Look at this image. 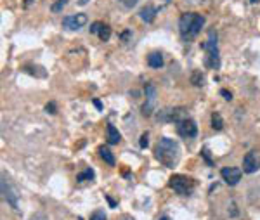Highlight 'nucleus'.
<instances>
[{
    "label": "nucleus",
    "mask_w": 260,
    "mask_h": 220,
    "mask_svg": "<svg viewBox=\"0 0 260 220\" xmlns=\"http://www.w3.org/2000/svg\"><path fill=\"white\" fill-rule=\"evenodd\" d=\"M155 158L167 168H173L180 160L179 142L169 137H162L155 146Z\"/></svg>",
    "instance_id": "obj_1"
},
{
    "label": "nucleus",
    "mask_w": 260,
    "mask_h": 220,
    "mask_svg": "<svg viewBox=\"0 0 260 220\" xmlns=\"http://www.w3.org/2000/svg\"><path fill=\"white\" fill-rule=\"evenodd\" d=\"M205 25V18L196 12H186L179 19V32L184 40H193L201 32Z\"/></svg>",
    "instance_id": "obj_2"
},
{
    "label": "nucleus",
    "mask_w": 260,
    "mask_h": 220,
    "mask_svg": "<svg viewBox=\"0 0 260 220\" xmlns=\"http://www.w3.org/2000/svg\"><path fill=\"white\" fill-rule=\"evenodd\" d=\"M203 50L207 52V66L212 70H217L220 66V57H218V43H217V32L210 30L208 32V38L203 43Z\"/></svg>",
    "instance_id": "obj_3"
},
{
    "label": "nucleus",
    "mask_w": 260,
    "mask_h": 220,
    "mask_svg": "<svg viewBox=\"0 0 260 220\" xmlns=\"http://www.w3.org/2000/svg\"><path fill=\"white\" fill-rule=\"evenodd\" d=\"M169 185L177 192V194L189 196V194H193L194 187H196V181L191 179V177H187V175L177 174V175H172V177H170Z\"/></svg>",
    "instance_id": "obj_4"
},
{
    "label": "nucleus",
    "mask_w": 260,
    "mask_h": 220,
    "mask_svg": "<svg viewBox=\"0 0 260 220\" xmlns=\"http://www.w3.org/2000/svg\"><path fill=\"white\" fill-rule=\"evenodd\" d=\"M0 185H2V196H4V199L11 205L12 210L18 212L19 210V196H18V192H16V189L7 182L5 175H2V182H0Z\"/></svg>",
    "instance_id": "obj_5"
},
{
    "label": "nucleus",
    "mask_w": 260,
    "mask_h": 220,
    "mask_svg": "<svg viewBox=\"0 0 260 220\" xmlns=\"http://www.w3.org/2000/svg\"><path fill=\"white\" fill-rule=\"evenodd\" d=\"M146 92V103L142 106V114L144 116H151L153 111L156 110V97H158V92H156V87L153 83H146L144 87Z\"/></svg>",
    "instance_id": "obj_6"
},
{
    "label": "nucleus",
    "mask_w": 260,
    "mask_h": 220,
    "mask_svg": "<svg viewBox=\"0 0 260 220\" xmlns=\"http://www.w3.org/2000/svg\"><path fill=\"white\" fill-rule=\"evenodd\" d=\"M177 134L180 135V137L184 139H193L198 135V125L194 120H191V118H184V120L177 121Z\"/></svg>",
    "instance_id": "obj_7"
},
{
    "label": "nucleus",
    "mask_w": 260,
    "mask_h": 220,
    "mask_svg": "<svg viewBox=\"0 0 260 220\" xmlns=\"http://www.w3.org/2000/svg\"><path fill=\"white\" fill-rule=\"evenodd\" d=\"M184 118H187L186 108H169V110H163L158 113V120L167 121V123H170V121L177 123V121L184 120Z\"/></svg>",
    "instance_id": "obj_8"
},
{
    "label": "nucleus",
    "mask_w": 260,
    "mask_h": 220,
    "mask_svg": "<svg viewBox=\"0 0 260 220\" xmlns=\"http://www.w3.org/2000/svg\"><path fill=\"white\" fill-rule=\"evenodd\" d=\"M260 168V153L259 151H248L243 158V172L245 174H255Z\"/></svg>",
    "instance_id": "obj_9"
},
{
    "label": "nucleus",
    "mask_w": 260,
    "mask_h": 220,
    "mask_svg": "<svg viewBox=\"0 0 260 220\" xmlns=\"http://www.w3.org/2000/svg\"><path fill=\"white\" fill-rule=\"evenodd\" d=\"M220 175L224 179V182L227 185H236L239 181H241V175H243V170L238 167H225L220 170Z\"/></svg>",
    "instance_id": "obj_10"
},
{
    "label": "nucleus",
    "mask_w": 260,
    "mask_h": 220,
    "mask_svg": "<svg viewBox=\"0 0 260 220\" xmlns=\"http://www.w3.org/2000/svg\"><path fill=\"white\" fill-rule=\"evenodd\" d=\"M87 25V16L85 14H73V16H66L63 19V26L66 30H80L82 26Z\"/></svg>",
    "instance_id": "obj_11"
},
{
    "label": "nucleus",
    "mask_w": 260,
    "mask_h": 220,
    "mask_svg": "<svg viewBox=\"0 0 260 220\" xmlns=\"http://www.w3.org/2000/svg\"><path fill=\"white\" fill-rule=\"evenodd\" d=\"M106 132H108V144H118L120 141H122V135H120L118 128L115 127V125H108V128H106Z\"/></svg>",
    "instance_id": "obj_12"
},
{
    "label": "nucleus",
    "mask_w": 260,
    "mask_h": 220,
    "mask_svg": "<svg viewBox=\"0 0 260 220\" xmlns=\"http://www.w3.org/2000/svg\"><path fill=\"white\" fill-rule=\"evenodd\" d=\"M139 16H141V19H142V21H146V23H151L153 19H155V16H156V9L153 7V5H146V7H142V9H141V12H139Z\"/></svg>",
    "instance_id": "obj_13"
},
{
    "label": "nucleus",
    "mask_w": 260,
    "mask_h": 220,
    "mask_svg": "<svg viewBox=\"0 0 260 220\" xmlns=\"http://www.w3.org/2000/svg\"><path fill=\"white\" fill-rule=\"evenodd\" d=\"M148 64L155 70H160L163 66V56L160 52H151L148 56Z\"/></svg>",
    "instance_id": "obj_14"
},
{
    "label": "nucleus",
    "mask_w": 260,
    "mask_h": 220,
    "mask_svg": "<svg viewBox=\"0 0 260 220\" xmlns=\"http://www.w3.org/2000/svg\"><path fill=\"white\" fill-rule=\"evenodd\" d=\"M99 156H101L102 160H104V163H108L109 167H115V156H113V153L108 147L101 146V147H99Z\"/></svg>",
    "instance_id": "obj_15"
},
{
    "label": "nucleus",
    "mask_w": 260,
    "mask_h": 220,
    "mask_svg": "<svg viewBox=\"0 0 260 220\" xmlns=\"http://www.w3.org/2000/svg\"><path fill=\"white\" fill-rule=\"evenodd\" d=\"M212 128H214V130H217V132L224 128V120H222L220 113H217V111H214V113H212Z\"/></svg>",
    "instance_id": "obj_16"
},
{
    "label": "nucleus",
    "mask_w": 260,
    "mask_h": 220,
    "mask_svg": "<svg viewBox=\"0 0 260 220\" xmlns=\"http://www.w3.org/2000/svg\"><path fill=\"white\" fill-rule=\"evenodd\" d=\"M97 35H99V38H101L102 42H108V40L111 38V28H109L108 25H101Z\"/></svg>",
    "instance_id": "obj_17"
},
{
    "label": "nucleus",
    "mask_w": 260,
    "mask_h": 220,
    "mask_svg": "<svg viewBox=\"0 0 260 220\" xmlns=\"http://www.w3.org/2000/svg\"><path fill=\"white\" fill-rule=\"evenodd\" d=\"M94 170H92V168H87V170H84L82 172V174H78L77 175V181L78 182H84V181H92V179H94Z\"/></svg>",
    "instance_id": "obj_18"
},
{
    "label": "nucleus",
    "mask_w": 260,
    "mask_h": 220,
    "mask_svg": "<svg viewBox=\"0 0 260 220\" xmlns=\"http://www.w3.org/2000/svg\"><path fill=\"white\" fill-rule=\"evenodd\" d=\"M191 82H193V85H196V87L203 85V75H201V71H193V75H191Z\"/></svg>",
    "instance_id": "obj_19"
},
{
    "label": "nucleus",
    "mask_w": 260,
    "mask_h": 220,
    "mask_svg": "<svg viewBox=\"0 0 260 220\" xmlns=\"http://www.w3.org/2000/svg\"><path fill=\"white\" fill-rule=\"evenodd\" d=\"M66 4H68V0H56V2L52 4V7H50V11H52V12H61L64 7H66Z\"/></svg>",
    "instance_id": "obj_20"
},
{
    "label": "nucleus",
    "mask_w": 260,
    "mask_h": 220,
    "mask_svg": "<svg viewBox=\"0 0 260 220\" xmlns=\"http://www.w3.org/2000/svg\"><path fill=\"white\" fill-rule=\"evenodd\" d=\"M90 220H106V213L102 210H95L90 215Z\"/></svg>",
    "instance_id": "obj_21"
},
{
    "label": "nucleus",
    "mask_w": 260,
    "mask_h": 220,
    "mask_svg": "<svg viewBox=\"0 0 260 220\" xmlns=\"http://www.w3.org/2000/svg\"><path fill=\"white\" fill-rule=\"evenodd\" d=\"M120 2H122V4L125 5V7L132 9V7H135V5H137L139 0H120Z\"/></svg>",
    "instance_id": "obj_22"
},
{
    "label": "nucleus",
    "mask_w": 260,
    "mask_h": 220,
    "mask_svg": "<svg viewBox=\"0 0 260 220\" xmlns=\"http://www.w3.org/2000/svg\"><path fill=\"white\" fill-rule=\"evenodd\" d=\"M45 111L47 113H50V114H56L57 113V108H56V103H49L45 106Z\"/></svg>",
    "instance_id": "obj_23"
},
{
    "label": "nucleus",
    "mask_w": 260,
    "mask_h": 220,
    "mask_svg": "<svg viewBox=\"0 0 260 220\" xmlns=\"http://www.w3.org/2000/svg\"><path fill=\"white\" fill-rule=\"evenodd\" d=\"M148 137H149V135H148V132H144V134L141 135V142H139V146H141L142 149H144L146 146H148Z\"/></svg>",
    "instance_id": "obj_24"
},
{
    "label": "nucleus",
    "mask_w": 260,
    "mask_h": 220,
    "mask_svg": "<svg viewBox=\"0 0 260 220\" xmlns=\"http://www.w3.org/2000/svg\"><path fill=\"white\" fill-rule=\"evenodd\" d=\"M101 25H102V23H99V21L92 23V26H90V33H97V32H99V28H101Z\"/></svg>",
    "instance_id": "obj_25"
},
{
    "label": "nucleus",
    "mask_w": 260,
    "mask_h": 220,
    "mask_svg": "<svg viewBox=\"0 0 260 220\" xmlns=\"http://www.w3.org/2000/svg\"><path fill=\"white\" fill-rule=\"evenodd\" d=\"M220 94H222V96H224V99H225V101H231V99H232V94L229 92V90L222 89V90H220Z\"/></svg>",
    "instance_id": "obj_26"
},
{
    "label": "nucleus",
    "mask_w": 260,
    "mask_h": 220,
    "mask_svg": "<svg viewBox=\"0 0 260 220\" xmlns=\"http://www.w3.org/2000/svg\"><path fill=\"white\" fill-rule=\"evenodd\" d=\"M94 104H95V108H97V110H102V106H101V103H99L97 99L94 101Z\"/></svg>",
    "instance_id": "obj_27"
},
{
    "label": "nucleus",
    "mask_w": 260,
    "mask_h": 220,
    "mask_svg": "<svg viewBox=\"0 0 260 220\" xmlns=\"http://www.w3.org/2000/svg\"><path fill=\"white\" fill-rule=\"evenodd\" d=\"M120 220H134V219H132V217H122Z\"/></svg>",
    "instance_id": "obj_28"
},
{
    "label": "nucleus",
    "mask_w": 260,
    "mask_h": 220,
    "mask_svg": "<svg viewBox=\"0 0 260 220\" xmlns=\"http://www.w3.org/2000/svg\"><path fill=\"white\" fill-rule=\"evenodd\" d=\"M88 0H80V4H87Z\"/></svg>",
    "instance_id": "obj_29"
},
{
    "label": "nucleus",
    "mask_w": 260,
    "mask_h": 220,
    "mask_svg": "<svg viewBox=\"0 0 260 220\" xmlns=\"http://www.w3.org/2000/svg\"><path fill=\"white\" fill-rule=\"evenodd\" d=\"M250 2H253V4H255V2H259V0H250Z\"/></svg>",
    "instance_id": "obj_30"
}]
</instances>
